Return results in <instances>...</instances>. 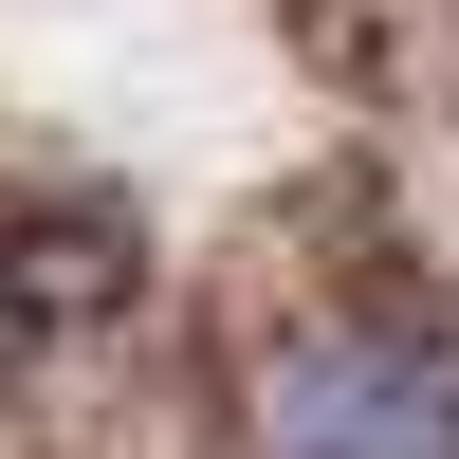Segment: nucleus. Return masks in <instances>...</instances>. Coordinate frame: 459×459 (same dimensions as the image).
Masks as SVG:
<instances>
[{"label":"nucleus","instance_id":"nucleus-1","mask_svg":"<svg viewBox=\"0 0 459 459\" xmlns=\"http://www.w3.org/2000/svg\"><path fill=\"white\" fill-rule=\"evenodd\" d=\"M257 459H459L441 331H294L257 368Z\"/></svg>","mask_w":459,"mask_h":459}]
</instances>
